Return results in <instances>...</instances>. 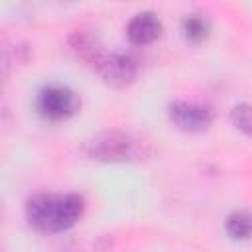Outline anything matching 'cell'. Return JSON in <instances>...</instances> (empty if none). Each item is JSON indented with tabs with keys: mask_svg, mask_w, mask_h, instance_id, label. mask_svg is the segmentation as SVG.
<instances>
[{
	"mask_svg": "<svg viewBox=\"0 0 252 252\" xmlns=\"http://www.w3.org/2000/svg\"><path fill=\"white\" fill-rule=\"evenodd\" d=\"M85 207V197L79 193H33L28 197L24 213L32 228L43 234H55L75 226Z\"/></svg>",
	"mask_w": 252,
	"mask_h": 252,
	"instance_id": "1",
	"label": "cell"
},
{
	"mask_svg": "<svg viewBox=\"0 0 252 252\" xmlns=\"http://www.w3.org/2000/svg\"><path fill=\"white\" fill-rule=\"evenodd\" d=\"M83 154L89 159L102 163H122L140 159L144 152V142L122 130H102L83 144Z\"/></svg>",
	"mask_w": 252,
	"mask_h": 252,
	"instance_id": "2",
	"label": "cell"
},
{
	"mask_svg": "<svg viewBox=\"0 0 252 252\" xmlns=\"http://www.w3.org/2000/svg\"><path fill=\"white\" fill-rule=\"evenodd\" d=\"M37 110L47 120H67L77 114L81 106L79 94L63 85H47L37 93Z\"/></svg>",
	"mask_w": 252,
	"mask_h": 252,
	"instance_id": "3",
	"label": "cell"
},
{
	"mask_svg": "<svg viewBox=\"0 0 252 252\" xmlns=\"http://www.w3.org/2000/svg\"><path fill=\"white\" fill-rule=\"evenodd\" d=\"M167 116L177 130L195 134V132H205L213 124L215 110L209 104L195 100H173L167 106Z\"/></svg>",
	"mask_w": 252,
	"mask_h": 252,
	"instance_id": "4",
	"label": "cell"
},
{
	"mask_svg": "<svg viewBox=\"0 0 252 252\" xmlns=\"http://www.w3.org/2000/svg\"><path fill=\"white\" fill-rule=\"evenodd\" d=\"M96 73L100 75L102 83L114 89H124L132 85L138 77V61L134 55L126 51H110L100 57L94 65Z\"/></svg>",
	"mask_w": 252,
	"mask_h": 252,
	"instance_id": "5",
	"label": "cell"
},
{
	"mask_svg": "<svg viewBox=\"0 0 252 252\" xmlns=\"http://www.w3.org/2000/svg\"><path fill=\"white\" fill-rule=\"evenodd\" d=\"M161 32H163L161 20L150 10L134 14L126 24V37L134 45H150L161 35Z\"/></svg>",
	"mask_w": 252,
	"mask_h": 252,
	"instance_id": "6",
	"label": "cell"
},
{
	"mask_svg": "<svg viewBox=\"0 0 252 252\" xmlns=\"http://www.w3.org/2000/svg\"><path fill=\"white\" fill-rule=\"evenodd\" d=\"M69 47L71 51L85 63L89 65H96L100 61V57L106 53L102 49V43L98 39L96 33L89 32V30H75L71 35H69Z\"/></svg>",
	"mask_w": 252,
	"mask_h": 252,
	"instance_id": "7",
	"label": "cell"
},
{
	"mask_svg": "<svg viewBox=\"0 0 252 252\" xmlns=\"http://www.w3.org/2000/svg\"><path fill=\"white\" fill-rule=\"evenodd\" d=\"M224 230L234 240H248V238H252V213L244 211V209L232 211L224 219Z\"/></svg>",
	"mask_w": 252,
	"mask_h": 252,
	"instance_id": "8",
	"label": "cell"
},
{
	"mask_svg": "<svg viewBox=\"0 0 252 252\" xmlns=\"http://www.w3.org/2000/svg\"><path fill=\"white\" fill-rule=\"evenodd\" d=\"M209 20L203 16V14H187L183 20H181V33L187 41L191 43H201L207 39L209 35Z\"/></svg>",
	"mask_w": 252,
	"mask_h": 252,
	"instance_id": "9",
	"label": "cell"
},
{
	"mask_svg": "<svg viewBox=\"0 0 252 252\" xmlns=\"http://www.w3.org/2000/svg\"><path fill=\"white\" fill-rule=\"evenodd\" d=\"M230 120L240 132H244L246 136L252 138V104H248V102L234 104L230 108Z\"/></svg>",
	"mask_w": 252,
	"mask_h": 252,
	"instance_id": "10",
	"label": "cell"
}]
</instances>
